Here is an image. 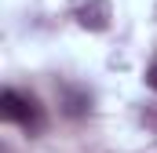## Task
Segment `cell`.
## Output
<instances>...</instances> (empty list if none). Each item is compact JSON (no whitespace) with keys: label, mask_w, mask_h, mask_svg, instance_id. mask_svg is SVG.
<instances>
[{"label":"cell","mask_w":157,"mask_h":153,"mask_svg":"<svg viewBox=\"0 0 157 153\" xmlns=\"http://www.w3.org/2000/svg\"><path fill=\"white\" fill-rule=\"evenodd\" d=\"M0 113H4V120L26 128L29 135H40V131H44V110H40V102L33 95H22V91H15V88H4V95H0Z\"/></svg>","instance_id":"obj_1"},{"label":"cell","mask_w":157,"mask_h":153,"mask_svg":"<svg viewBox=\"0 0 157 153\" xmlns=\"http://www.w3.org/2000/svg\"><path fill=\"white\" fill-rule=\"evenodd\" d=\"M70 7H73V18L91 33H102L110 26V18H113L110 0H70Z\"/></svg>","instance_id":"obj_2"},{"label":"cell","mask_w":157,"mask_h":153,"mask_svg":"<svg viewBox=\"0 0 157 153\" xmlns=\"http://www.w3.org/2000/svg\"><path fill=\"white\" fill-rule=\"evenodd\" d=\"M59 99H62V113L66 117H88V110H91V95L80 91V88H73V84H62L59 88Z\"/></svg>","instance_id":"obj_3"},{"label":"cell","mask_w":157,"mask_h":153,"mask_svg":"<svg viewBox=\"0 0 157 153\" xmlns=\"http://www.w3.org/2000/svg\"><path fill=\"white\" fill-rule=\"evenodd\" d=\"M146 84H150V88L157 91V58L150 62V69H146Z\"/></svg>","instance_id":"obj_4"}]
</instances>
